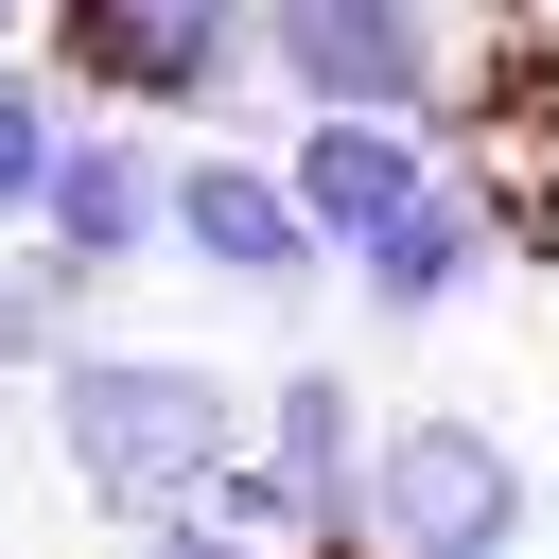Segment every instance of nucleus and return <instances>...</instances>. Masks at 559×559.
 I'll list each match as a JSON object with an SVG mask.
<instances>
[{
    "instance_id": "1",
    "label": "nucleus",
    "mask_w": 559,
    "mask_h": 559,
    "mask_svg": "<svg viewBox=\"0 0 559 559\" xmlns=\"http://www.w3.org/2000/svg\"><path fill=\"white\" fill-rule=\"evenodd\" d=\"M35 419H52V472H70L105 524L210 507V489L245 472V437H262V402H245L210 349H122V332H70L52 384H35Z\"/></svg>"
},
{
    "instance_id": "2",
    "label": "nucleus",
    "mask_w": 559,
    "mask_h": 559,
    "mask_svg": "<svg viewBox=\"0 0 559 559\" xmlns=\"http://www.w3.org/2000/svg\"><path fill=\"white\" fill-rule=\"evenodd\" d=\"M367 542L384 559H524L542 542V472L489 402H402L367 454Z\"/></svg>"
},
{
    "instance_id": "3",
    "label": "nucleus",
    "mask_w": 559,
    "mask_h": 559,
    "mask_svg": "<svg viewBox=\"0 0 559 559\" xmlns=\"http://www.w3.org/2000/svg\"><path fill=\"white\" fill-rule=\"evenodd\" d=\"M262 70L297 87V122H314V105H402V122H437V105H454V17H437V0H262Z\"/></svg>"
},
{
    "instance_id": "4",
    "label": "nucleus",
    "mask_w": 559,
    "mask_h": 559,
    "mask_svg": "<svg viewBox=\"0 0 559 559\" xmlns=\"http://www.w3.org/2000/svg\"><path fill=\"white\" fill-rule=\"evenodd\" d=\"M175 262H192V280H227V297H262V314H297V297L332 280V245H314L297 175H280V157H245V140L175 157Z\"/></svg>"
},
{
    "instance_id": "5",
    "label": "nucleus",
    "mask_w": 559,
    "mask_h": 559,
    "mask_svg": "<svg viewBox=\"0 0 559 559\" xmlns=\"http://www.w3.org/2000/svg\"><path fill=\"white\" fill-rule=\"evenodd\" d=\"M280 175H297V210H314V245L349 262V245H384L437 175H454V140L437 122H402V105H314L297 140H280Z\"/></svg>"
},
{
    "instance_id": "6",
    "label": "nucleus",
    "mask_w": 559,
    "mask_h": 559,
    "mask_svg": "<svg viewBox=\"0 0 559 559\" xmlns=\"http://www.w3.org/2000/svg\"><path fill=\"white\" fill-rule=\"evenodd\" d=\"M245 454L280 472L297 542H367V454H384V402H367L332 349H297V367L262 384V437H245Z\"/></svg>"
},
{
    "instance_id": "7",
    "label": "nucleus",
    "mask_w": 559,
    "mask_h": 559,
    "mask_svg": "<svg viewBox=\"0 0 559 559\" xmlns=\"http://www.w3.org/2000/svg\"><path fill=\"white\" fill-rule=\"evenodd\" d=\"M35 245L70 262V280H140L157 245H175V157L140 140V122H70V157H52V210H35Z\"/></svg>"
},
{
    "instance_id": "8",
    "label": "nucleus",
    "mask_w": 559,
    "mask_h": 559,
    "mask_svg": "<svg viewBox=\"0 0 559 559\" xmlns=\"http://www.w3.org/2000/svg\"><path fill=\"white\" fill-rule=\"evenodd\" d=\"M489 262H507V192L454 157V175H437V192H419L384 245H349V297H367L384 332H437L454 297H489Z\"/></svg>"
},
{
    "instance_id": "9",
    "label": "nucleus",
    "mask_w": 559,
    "mask_h": 559,
    "mask_svg": "<svg viewBox=\"0 0 559 559\" xmlns=\"http://www.w3.org/2000/svg\"><path fill=\"white\" fill-rule=\"evenodd\" d=\"M70 122H87V105H70V70H17V52H0V227H35V210H52Z\"/></svg>"
},
{
    "instance_id": "10",
    "label": "nucleus",
    "mask_w": 559,
    "mask_h": 559,
    "mask_svg": "<svg viewBox=\"0 0 559 559\" xmlns=\"http://www.w3.org/2000/svg\"><path fill=\"white\" fill-rule=\"evenodd\" d=\"M70 297H87V280H70L52 245H17V262H0V367H17V384H52V349H70Z\"/></svg>"
},
{
    "instance_id": "11",
    "label": "nucleus",
    "mask_w": 559,
    "mask_h": 559,
    "mask_svg": "<svg viewBox=\"0 0 559 559\" xmlns=\"http://www.w3.org/2000/svg\"><path fill=\"white\" fill-rule=\"evenodd\" d=\"M140 559H280V542H227L210 507H175V524H140Z\"/></svg>"
},
{
    "instance_id": "12",
    "label": "nucleus",
    "mask_w": 559,
    "mask_h": 559,
    "mask_svg": "<svg viewBox=\"0 0 559 559\" xmlns=\"http://www.w3.org/2000/svg\"><path fill=\"white\" fill-rule=\"evenodd\" d=\"M314 559H384V542H314Z\"/></svg>"
},
{
    "instance_id": "13",
    "label": "nucleus",
    "mask_w": 559,
    "mask_h": 559,
    "mask_svg": "<svg viewBox=\"0 0 559 559\" xmlns=\"http://www.w3.org/2000/svg\"><path fill=\"white\" fill-rule=\"evenodd\" d=\"M0 52H17V0H0Z\"/></svg>"
}]
</instances>
